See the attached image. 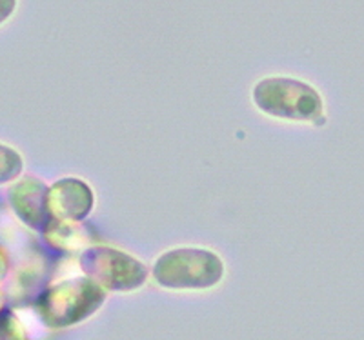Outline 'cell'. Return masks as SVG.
Listing matches in <instances>:
<instances>
[{
	"mask_svg": "<svg viewBox=\"0 0 364 340\" xmlns=\"http://www.w3.org/2000/svg\"><path fill=\"white\" fill-rule=\"evenodd\" d=\"M253 104L264 115L290 122H317L323 116V99L315 87L297 79L269 77L253 86Z\"/></svg>",
	"mask_w": 364,
	"mask_h": 340,
	"instance_id": "cell-1",
	"label": "cell"
},
{
	"mask_svg": "<svg viewBox=\"0 0 364 340\" xmlns=\"http://www.w3.org/2000/svg\"><path fill=\"white\" fill-rule=\"evenodd\" d=\"M155 277L166 287H210L223 277V262L206 249H173L161 255L155 264Z\"/></svg>",
	"mask_w": 364,
	"mask_h": 340,
	"instance_id": "cell-2",
	"label": "cell"
},
{
	"mask_svg": "<svg viewBox=\"0 0 364 340\" xmlns=\"http://www.w3.org/2000/svg\"><path fill=\"white\" fill-rule=\"evenodd\" d=\"M86 258L93 273H97V277L102 278L106 284H112V287H135L146 277V270L141 262L117 249L93 248L87 251Z\"/></svg>",
	"mask_w": 364,
	"mask_h": 340,
	"instance_id": "cell-3",
	"label": "cell"
},
{
	"mask_svg": "<svg viewBox=\"0 0 364 340\" xmlns=\"http://www.w3.org/2000/svg\"><path fill=\"white\" fill-rule=\"evenodd\" d=\"M93 191L84 180H57L48 190V212L55 220L80 222L93 209Z\"/></svg>",
	"mask_w": 364,
	"mask_h": 340,
	"instance_id": "cell-4",
	"label": "cell"
},
{
	"mask_svg": "<svg viewBox=\"0 0 364 340\" xmlns=\"http://www.w3.org/2000/svg\"><path fill=\"white\" fill-rule=\"evenodd\" d=\"M48 190L42 180L35 177H24L9 187V206L13 213L28 228L42 231L51 220L48 212Z\"/></svg>",
	"mask_w": 364,
	"mask_h": 340,
	"instance_id": "cell-5",
	"label": "cell"
},
{
	"mask_svg": "<svg viewBox=\"0 0 364 340\" xmlns=\"http://www.w3.org/2000/svg\"><path fill=\"white\" fill-rule=\"evenodd\" d=\"M90 287L84 283H68L50 290L41 299V312L50 324L70 322L79 319L80 293Z\"/></svg>",
	"mask_w": 364,
	"mask_h": 340,
	"instance_id": "cell-6",
	"label": "cell"
},
{
	"mask_svg": "<svg viewBox=\"0 0 364 340\" xmlns=\"http://www.w3.org/2000/svg\"><path fill=\"white\" fill-rule=\"evenodd\" d=\"M42 238H44L51 248L55 249H75L80 248L86 241V231L80 228L79 222H66V220L51 219L42 229Z\"/></svg>",
	"mask_w": 364,
	"mask_h": 340,
	"instance_id": "cell-7",
	"label": "cell"
},
{
	"mask_svg": "<svg viewBox=\"0 0 364 340\" xmlns=\"http://www.w3.org/2000/svg\"><path fill=\"white\" fill-rule=\"evenodd\" d=\"M24 170V160L17 150L0 144V186L11 184L18 179Z\"/></svg>",
	"mask_w": 364,
	"mask_h": 340,
	"instance_id": "cell-8",
	"label": "cell"
},
{
	"mask_svg": "<svg viewBox=\"0 0 364 340\" xmlns=\"http://www.w3.org/2000/svg\"><path fill=\"white\" fill-rule=\"evenodd\" d=\"M0 340H26L21 322L9 309L0 312Z\"/></svg>",
	"mask_w": 364,
	"mask_h": 340,
	"instance_id": "cell-9",
	"label": "cell"
},
{
	"mask_svg": "<svg viewBox=\"0 0 364 340\" xmlns=\"http://www.w3.org/2000/svg\"><path fill=\"white\" fill-rule=\"evenodd\" d=\"M17 8V0H0V24H4Z\"/></svg>",
	"mask_w": 364,
	"mask_h": 340,
	"instance_id": "cell-10",
	"label": "cell"
},
{
	"mask_svg": "<svg viewBox=\"0 0 364 340\" xmlns=\"http://www.w3.org/2000/svg\"><path fill=\"white\" fill-rule=\"evenodd\" d=\"M8 270H9V257L8 253H6L4 249L0 248V283L4 280L6 275H8Z\"/></svg>",
	"mask_w": 364,
	"mask_h": 340,
	"instance_id": "cell-11",
	"label": "cell"
}]
</instances>
